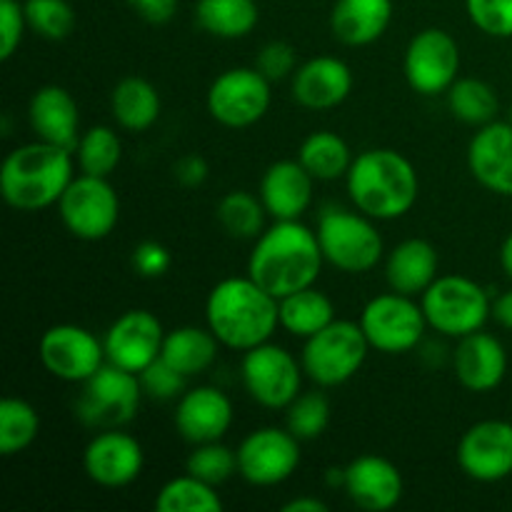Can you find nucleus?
<instances>
[{
  "mask_svg": "<svg viewBox=\"0 0 512 512\" xmlns=\"http://www.w3.org/2000/svg\"><path fill=\"white\" fill-rule=\"evenodd\" d=\"M428 328L445 338H465L485 328L493 318V300L480 283L465 275H438L420 295Z\"/></svg>",
  "mask_w": 512,
  "mask_h": 512,
  "instance_id": "423d86ee",
  "label": "nucleus"
},
{
  "mask_svg": "<svg viewBox=\"0 0 512 512\" xmlns=\"http://www.w3.org/2000/svg\"><path fill=\"white\" fill-rule=\"evenodd\" d=\"M28 123L43 143L75 150L80 140V108L63 85H43L28 103Z\"/></svg>",
  "mask_w": 512,
  "mask_h": 512,
  "instance_id": "b1692460",
  "label": "nucleus"
},
{
  "mask_svg": "<svg viewBox=\"0 0 512 512\" xmlns=\"http://www.w3.org/2000/svg\"><path fill=\"white\" fill-rule=\"evenodd\" d=\"M153 508L158 512H220L223 498L215 485L185 473L158 490Z\"/></svg>",
  "mask_w": 512,
  "mask_h": 512,
  "instance_id": "72a5a7b5",
  "label": "nucleus"
},
{
  "mask_svg": "<svg viewBox=\"0 0 512 512\" xmlns=\"http://www.w3.org/2000/svg\"><path fill=\"white\" fill-rule=\"evenodd\" d=\"M270 80L258 68H230L210 83L205 105L215 123L225 128H250L270 108Z\"/></svg>",
  "mask_w": 512,
  "mask_h": 512,
  "instance_id": "f8f14e48",
  "label": "nucleus"
},
{
  "mask_svg": "<svg viewBox=\"0 0 512 512\" xmlns=\"http://www.w3.org/2000/svg\"><path fill=\"white\" fill-rule=\"evenodd\" d=\"M298 160L315 180L330 183V180H340L348 175L353 155H350V145L338 133L315 130L300 143Z\"/></svg>",
  "mask_w": 512,
  "mask_h": 512,
  "instance_id": "2f4dec72",
  "label": "nucleus"
},
{
  "mask_svg": "<svg viewBox=\"0 0 512 512\" xmlns=\"http://www.w3.org/2000/svg\"><path fill=\"white\" fill-rule=\"evenodd\" d=\"M175 178L185 188H198L208 180V163L200 155H185L175 163Z\"/></svg>",
  "mask_w": 512,
  "mask_h": 512,
  "instance_id": "de8ad7c7",
  "label": "nucleus"
},
{
  "mask_svg": "<svg viewBox=\"0 0 512 512\" xmlns=\"http://www.w3.org/2000/svg\"><path fill=\"white\" fill-rule=\"evenodd\" d=\"M468 18L490 38H512V0H465Z\"/></svg>",
  "mask_w": 512,
  "mask_h": 512,
  "instance_id": "a19ab883",
  "label": "nucleus"
},
{
  "mask_svg": "<svg viewBox=\"0 0 512 512\" xmlns=\"http://www.w3.org/2000/svg\"><path fill=\"white\" fill-rule=\"evenodd\" d=\"M163 340L165 328L160 318L143 308L128 310V313L120 315L103 335L108 363L138 375L160 358Z\"/></svg>",
  "mask_w": 512,
  "mask_h": 512,
  "instance_id": "a211bd4d",
  "label": "nucleus"
},
{
  "mask_svg": "<svg viewBox=\"0 0 512 512\" xmlns=\"http://www.w3.org/2000/svg\"><path fill=\"white\" fill-rule=\"evenodd\" d=\"M238 475L255 488L283 485L300 468V440L288 428H258L238 445Z\"/></svg>",
  "mask_w": 512,
  "mask_h": 512,
  "instance_id": "4468645a",
  "label": "nucleus"
},
{
  "mask_svg": "<svg viewBox=\"0 0 512 512\" xmlns=\"http://www.w3.org/2000/svg\"><path fill=\"white\" fill-rule=\"evenodd\" d=\"M40 433V415L28 400L5 398L0 403V453L5 458L28 450Z\"/></svg>",
  "mask_w": 512,
  "mask_h": 512,
  "instance_id": "e433bc0d",
  "label": "nucleus"
},
{
  "mask_svg": "<svg viewBox=\"0 0 512 512\" xmlns=\"http://www.w3.org/2000/svg\"><path fill=\"white\" fill-rule=\"evenodd\" d=\"M493 320L505 330H512V288L493 300Z\"/></svg>",
  "mask_w": 512,
  "mask_h": 512,
  "instance_id": "09e8293b",
  "label": "nucleus"
},
{
  "mask_svg": "<svg viewBox=\"0 0 512 512\" xmlns=\"http://www.w3.org/2000/svg\"><path fill=\"white\" fill-rule=\"evenodd\" d=\"M283 512H328V503L313 495H303V498H293L283 505Z\"/></svg>",
  "mask_w": 512,
  "mask_h": 512,
  "instance_id": "8fccbe9b",
  "label": "nucleus"
},
{
  "mask_svg": "<svg viewBox=\"0 0 512 512\" xmlns=\"http://www.w3.org/2000/svg\"><path fill=\"white\" fill-rule=\"evenodd\" d=\"M73 153L80 173L110 178L118 170L120 160H123V143H120V135L113 128L93 125V128L80 135Z\"/></svg>",
  "mask_w": 512,
  "mask_h": 512,
  "instance_id": "f704fd0d",
  "label": "nucleus"
},
{
  "mask_svg": "<svg viewBox=\"0 0 512 512\" xmlns=\"http://www.w3.org/2000/svg\"><path fill=\"white\" fill-rule=\"evenodd\" d=\"M460 470L475 483H500L512 475V423L480 420L458 440Z\"/></svg>",
  "mask_w": 512,
  "mask_h": 512,
  "instance_id": "dca6fc26",
  "label": "nucleus"
},
{
  "mask_svg": "<svg viewBox=\"0 0 512 512\" xmlns=\"http://www.w3.org/2000/svg\"><path fill=\"white\" fill-rule=\"evenodd\" d=\"M60 223L73 238L85 243L105 240L120 220V198L108 178L75 175L58 200Z\"/></svg>",
  "mask_w": 512,
  "mask_h": 512,
  "instance_id": "1a4fd4ad",
  "label": "nucleus"
},
{
  "mask_svg": "<svg viewBox=\"0 0 512 512\" xmlns=\"http://www.w3.org/2000/svg\"><path fill=\"white\" fill-rule=\"evenodd\" d=\"M160 93L150 80L140 75H128L110 93V113L113 120L128 133H145L160 118Z\"/></svg>",
  "mask_w": 512,
  "mask_h": 512,
  "instance_id": "cd10ccee",
  "label": "nucleus"
},
{
  "mask_svg": "<svg viewBox=\"0 0 512 512\" xmlns=\"http://www.w3.org/2000/svg\"><path fill=\"white\" fill-rule=\"evenodd\" d=\"M260 8L255 0H198L195 23L220 40H240L255 30Z\"/></svg>",
  "mask_w": 512,
  "mask_h": 512,
  "instance_id": "c756f323",
  "label": "nucleus"
},
{
  "mask_svg": "<svg viewBox=\"0 0 512 512\" xmlns=\"http://www.w3.org/2000/svg\"><path fill=\"white\" fill-rule=\"evenodd\" d=\"M130 263H133V270L140 278H163L170 265H173V255L163 243L145 240V243L135 245Z\"/></svg>",
  "mask_w": 512,
  "mask_h": 512,
  "instance_id": "a18cd8bd",
  "label": "nucleus"
},
{
  "mask_svg": "<svg viewBox=\"0 0 512 512\" xmlns=\"http://www.w3.org/2000/svg\"><path fill=\"white\" fill-rule=\"evenodd\" d=\"M75 165L73 150L35 138L33 143L18 145L5 155L0 168V195L13 210L38 213L58 205L75 178Z\"/></svg>",
  "mask_w": 512,
  "mask_h": 512,
  "instance_id": "20e7f679",
  "label": "nucleus"
},
{
  "mask_svg": "<svg viewBox=\"0 0 512 512\" xmlns=\"http://www.w3.org/2000/svg\"><path fill=\"white\" fill-rule=\"evenodd\" d=\"M358 323L370 348L383 355L410 353L423 343L425 330H428V320L420 303L395 290L368 300Z\"/></svg>",
  "mask_w": 512,
  "mask_h": 512,
  "instance_id": "6e6552de",
  "label": "nucleus"
},
{
  "mask_svg": "<svg viewBox=\"0 0 512 512\" xmlns=\"http://www.w3.org/2000/svg\"><path fill=\"white\" fill-rule=\"evenodd\" d=\"M335 320V305L315 285L280 298V328L295 338L308 340Z\"/></svg>",
  "mask_w": 512,
  "mask_h": 512,
  "instance_id": "7c9ffc66",
  "label": "nucleus"
},
{
  "mask_svg": "<svg viewBox=\"0 0 512 512\" xmlns=\"http://www.w3.org/2000/svg\"><path fill=\"white\" fill-rule=\"evenodd\" d=\"M345 493L350 503L368 512H388L403 500L405 483L398 465L383 455H360L345 465Z\"/></svg>",
  "mask_w": 512,
  "mask_h": 512,
  "instance_id": "aec40b11",
  "label": "nucleus"
},
{
  "mask_svg": "<svg viewBox=\"0 0 512 512\" xmlns=\"http://www.w3.org/2000/svg\"><path fill=\"white\" fill-rule=\"evenodd\" d=\"M25 20L45 40H65L75 28V10L68 0H25Z\"/></svg>",
  "mask_w": 512,
  "mask_h": 512,
  "instance_id": "ea45409f",
  "label": "nucleus"
},
{
  "mask_svg": "<svg viewBox=\"0 0 512 512\" xmlns=\"http://www.w3.org/2000/svg\"><path fill=\"white\" fill-rule=\"evenodd\" d=\"M330 423V403L320 390L313 393H300L293 403L285 408V428L300 440H318L328 430Z\"/></svg>",
  "mask_w": 512,
  "mask_h": 512,
  "instance_id": "4c0bfd02",
  "label": "nucleus"
},
{
  "mask_svg": "<svg viewBox=\"0 0 512 512\" xmlns=\"http://www.w3.org/2000/svg\"><path fill=\"white\" fill-rule=\"evenodd\" d=\"M315 178L295 160H275L260 178V200L273 220H300L313 203Z\"/></svg>",
  "mask_w": 512,
  "mask_h": 512,
  "instance_id": "393cba45",
  "label": "nucleus"
},
{
  "mask_svg": "<svg viewBox=\"0 0 512 512\" xmlns=\"http://www.w3.org/2000/svg\"><path fill=\"white\" fill-rule=\"evenodd\" d=\"M175 430L190 445L223 440L233 425V403L228 395L213 385H198L178 398L173 415Z\"/></svg>",
  "mask_w": 512,
  "mask_h": 512,
  "instance_id": "6ab92c4d",
  "label": "nucleus"
},
{
  "mask_svg": "<svg viewBox=\"0 0 512 512\" xmlns=\"http://www.w3.org/2000/svg\"><path fill=\"white\" fill-rule=\"evenodd\" d=\"M440 270V255L425 238H408L385 255V280L390 290L415 298L435 283Z\"/></svg>",
  "mask_w": 512,
  "mask_h": 512,
  "instance_id": "a878e982",
  "label": "nucleus"
},
{
  "mask_svg": "<svg viewBox=\"0 0 512 512\" xmlns=\"http://www.w3.org/2000/svg\"><path fill=\"white\" fill-rule=\"evenodd\" d=\"M295 103L305 110H333L353 93V70L345 60L318 55L298 65L290 78Z\"/></svg>",
  "mask_w": 512,
  "mask_h": 512,
  "instance_id": "412c9836",
  "label": "nucleus"
},
{
  "mask_svg": "<svg viewBox=\"0 0 512 512\" xmlns=\"http://www.w3.org/2000/svg\"><path fill=\"white\" fill-rule=\"evenodd\" d=\"M403 73L410 88L423 98L448 93L460 78V45L448 30L425 28L410 38L403 55Z\"/></svg>",
  "mask_w": 512,
  "mask_h": 512,
  "instance_id": "ddd939ff",
  "label": "nucleus"
},
{
  "mask_svg": "<svg viewBox=\"0 0 512 512\" xmlns=\"http://www.w3.org/2000/svg\"><path fill=\"white\" fill-rule=\"evenodd\" d=\"M185 375L158 358L140 373L143 393L153 400H178L185 393Z\"/></svg>",
  "mask_w": 512,
  "mask_h": 512,
  "instance_id": "79ce46f5",
  "label": "nucleus"
},
{
  "mask_svg": "<svg viewBox=\"0 0 512 512\" xmlns=\"http://www.w3.org/2000/svg\"><path fill=\"white\" fill-rule=\"evenodd\" d=\"M128 5L140 18L155 25L168 23L178 13V0H128Z\"/></svg>",
  "mask_w": 512,
  "mask_h": 512,
  "instance_id": "49530a36",
  "label": "nucleus"
},
{
  "mask_svg": "<svg viewBox=\"0 0 512 512\" xmlns=\"http://www.w3.org/2000/svg\"><path fill=\"white\" fill-rule=\"evenodd\" d=\"M38 355L43 368L63 383H85L105 363V345L93 330L75 323H60L40 335Z\"/></svg>",
  "mask_w": 512,
  "mask_h": 512,
  "instance_id": "2eb2a0df",
  "label": "nucleus"
},
{
  "mask_svg": "<svg viewBox=\"0 0 512 512\" xmlns=\"http://www.w3.org/2000/svg\"><path fill=\"white\" fill-rule=\"evenodd\" d=\"M318 233L300 220H275L255 238L248 275L275 298L310 288L323 270Z\"/></svg>",
  "mask_w": 512,
  "mask_h": 512,
  "instance_id": "f257e3e1",
  "label": "nucleus"
},
{
  "mask_svg": "<svg viewBox=\"0 0 512 512\" xmlns=\"http://www.w3.org/2000/svg\"><path fill=\"white\" fill-rule=\"evenodd\" d=\"M355 208L373 220H398L415 208L420 178L415 165L393 148H370L355 155L345 175Z\"/></svg>",
  "mask_w": 512,
  "mask_h": 512,
  "instance_id": "7ed1b4c3",
  "label": "nucleus"
},
{
  "mask_svg": "<svg viewBox=\"0 0 512 512\" xmlns=\"http://www.w3.org/2000/svg\"><path fill=\"white\" fill-rule=\"evenodd\" d=\"M265 210L260 195L248 190H230L218 203V223L230 238L255 240L265 230Z\"/></svg>",
  "mask_w": 512,
  "mask_h": 512,
  "instance_id": "c9c22d12",
  "label": "nucleus"
},
{
  "mask_svg": "<svg viewBox=\"0 0 512 512\" xmlns=\"http://www.w3.org/2000/svg\"><path fill=\"white\" fill-rule=\"evenodd\" d=\"M185 470L195 478L205 480L210 485H223L228 483L233 475H238V453L228 445H223L220 440L215 443H203L195 445L193 453L188 455V463Z\"/></svg>",
  "mask_w": 512,
  "mask_h": 512,
  "instance_id": "58836bf2",
  "label": "nucleus"
},
{
  "mask_svg": "<svg viewBox=\"0 0 512 512\" xmlns=\"http://www.w3.org/2000/svg\"><path fill=\"white\" fill-rule=\"evenodd\" d=\"M28 20L20 0H0V60H10L23 45Z\"/></svg>",
  "mask_w": 512,
  "mask_h": 512,
  "instance_id": "c03bdc74",
  "label": "nucleus"
},
{
  "mask_svg": "<svg viewBox=\"0 0 512 512\" xmlns=\"http://www.w3.org/2000/svg\"><path fill=\"white\" fill-rule=\"evenodd\" d=\"M453 370L458 383L470 393H493L508 375L505 345L483 330L465 335L453 353Z\"/></svg>",
  "mask_w": 512,
  "mask_h": 512,
  "instance_id": "5701e85b",
  "label": "nucleus"
},
{
  "mask_svg": "<svg viewBox=\"0 0 512 512\" xmlns=\"http://www.w3.org/2000/svg\"><path fill=\"white\" fill-rule=\"evenodd\" d=\"M145 468V450L138 438L120 428L100 430L83 450V470L100 488H128Z\"/></svg>",
  "mask_w": 512,
  "mask_h": 512,
  "instance_id": "f3484780",
  "label": "nucleus"
},
{
  "mask_svg": "<svg viewBox=\"0 0 512 512\" xmlns=\"http://www.w3.org/2000/svg\"><path fill=\"white\" fill-rule=\"evenodd\" d=\"M318 243L325 263L338 268L340 273L363 275L380 265L385 255V243L373 218L360 213L358 208H338L330 205L318 218Z\"/></svg>",
  "mask_w": 512,
  "mask_h": 512,
  "instance_id": "39448f33",
  "label": "nucleus"
},
{
  "mask_svg": "<svg viewBox=\"0 0 512 512\" xmlns=\"http://www.w3.org/2000/svg\"><path fill=\"white\" fill-rule=\"evenodd\" d=\"M303 365L275 343L250 348L240 360V380L250 398L268 410H285L303 393Z\"/></svg>",
  "mask_w": 512,
  "mask_h": 512,
  "instance_id": "9d476101",
  "label": "nucleus"
},
{
  "mask_svg": "<svg viewBox=\"0 0 512 512\" xmlns=\"http://www.w3.org/2000/svg\"><path fill=\"white\" fill-rule=\"evenodd\" d=\"M393 20V0H335L330 33L348 48H365L380 40Z\"/></svg>",
  "mask_w": 512,
  "mask_h": 512,
  "instance_id": "bb28decb",
  "label": "nucleus"
},
{
  "mask_svg": "<svg viewBox=\"0 0 512 512\" xmlns=\"http://www.w3.org/2000/svg\"><path fill=\"white\" fill-rule=\"evenodd\" d=\"M370 343L360 323L335 318L328 328L310 335L300 353L303 373L320 388H338L363 370Z\"/></svg>",
  "mask_w": 512,
  "mask_h": 512,
  "instance_id": "0eeeda50",
  "label": "nucleus"
},
{
  "mask_svg": "<svg viewBox=\"0 0 512 512\" xmlns=\"http://www.w3.org/2000/svg\"><path fill=\"white\" fill-rule=\"evenodd\" d=\"M255 68L270 80V83H278V80L293 78V73L298 70V53L290 43L285 40H270L255 55Z\"/></svg>",
  "mask_w": 512,
  "mask_h": 512,
  "instance_id": "37998d69",
  "label": "nucleus"
},
{
  "mask_svg": "<svg viewBox=\"0 0 512 512\" xmlns=\"http://www.w3.org/2000/svg\"><path fill=\"white\" fill-rule=\"evenodd\" d=\"M143 395L138 373L105 363L93 378L83 383V395L78 398L75 410L90 428H123L138 415Z\"/></svg>",
  "mask_w": 512,
  "mask_h": 512,
  "instance_id": "9b49d317",
  "label": "nucleus"
},
{
  "mask_svg": "<svg viewBox=\"0 0 512 512\" xmlns=\"http://www.w3.org/2000/svg\"><path fill=\"white\" fill-rule=\"evenodd\" d=\"M448 108L455 120L465 125H483L498 120L500 98L490 83L480 78H458L448 90Z\"/></svg>",
  "mask_w": 512,
  "mask_h": 512,
  "instance_id": "473e14b6",
  "label": "nucleus"
},
{
  "mask_svg": "<svg viewBox=\"0 0 512 512\" xmlns=\"http://www.w3.org/2000/svg\"><path fill=\"white\" fill-rule=\"evenodd\" d=\"M468 170L485 190L512 198V123L493 120L468 145Z\"/></svg>",
  "mask_w": 512,
  "mask_h": 512,
  "instance_id": "4be33fe9",
  "label": "nucleus"
},
{
  "mask_svg": "<svg viewBox=\"0 0 512 512\" xmlns=\"http://www.w3.org/2000/svg\"><path fill=\"white\" fill-rule=\"evenodd\" d=\"M205 325L223 348L245 353L273 340L280 328V300L250 275L223 278L205 300Z\"/></svg>",
  "mask_w": 512,
  "mask_h": 512,
  "instance_id": "f03ea898",
  "label": "nucleus"
},
{
  "mask_svg": "<svg viewBox=\"0 0 512 512\" xmlns=\"http://www.w3.org/2000/svg\"><path fill=\"white\" fill-rule=\"evenodd\" d=\"M218 348L220 340L215 338L208 325L205 328H200V325H180V328L165 333L160 358L173 365L185 378H195V375L205 373L215 363Z\"/></svg>",
  "mask_w": 512,
  "mask_h": 512,
  "instance_id": "c85d7f7f",
  "label": "nucleus"
},
{
  "mask_svg": "<svg viewBox=\"0 0 512 512\" xmlns=\"http://www.w3.org/2000/svg\"><path fill=\"white\" fill-rule=\"evenodd\" d=\"M500 265H503L505 275L512 280V233L500 245Z\"/></svg>",
  "mask_w": 512,
  "mask_h": 512,
  "instance_id": "3c124183",
  "label": "nucleus"
}]
</instances>
